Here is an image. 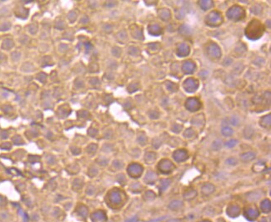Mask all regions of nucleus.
Segmentation results:
<instances>
[{"label":"nucleus","instance_id":"obj_1","mask_svg":"<svg viewBox=\"0 0 271 222\" xmlns=\"http://www.w3.org/2000/svg\"><path fill=\"white\" fill-rule=\"evenodd\" d=\"M264 27L258 19H252L245 28V35L250 40H257L263 36Z\"/></svg>","mask_w":271,"mask_h":222},{"label":"nucleus","instance_id":"obj_2","mask_svg":"<svg viewBox=\"0 0 271 222\" xmlns=\"http://www.w3.org/2000/svg\"><path fill=\"white\" fill-rule=\"evenodd\" d=\"M227 17L234 22H238L245 18V10L238 5L232 6L226 13Z\"/></svg>","mask_w":271,"mask_h":222},{"label":"nucleus","instance_id":"obj_3","mask_svg":"<svg viewBox=\"0 0 271 222\" xmlns=\"http://www.w3.org/2000/svg\"><path fill=\"white\" fill-rule=\"evenodd\" d=\"M223 22L222 14L218 11H212L205 18V23L210 27H218Z\"/></svg>","mask_w":271,"mask_h":222},{"label":"nucleus","instance_id":"obj_4","mask_svg":"<svg viewBox=\"0 0 271 222\" xmlns=\"http://www.w3.org/2000/svg\"><path fill=\"white\" fill-rule=\"evenodd\" d=\"M206 54L212 59H218L221 57V49L215 43H210L206 47Z\"/></svg>","mask_w":271,"mask_h":222},{"label":"nucleus","instance_id":"obj_5","mask_svg":"<svg viewBox=\"0 0 271 222\" xmlns=\"http://www.w3.org/2000/svg\"><path fill=\"white\" fill-rule=\"evenodd\" d=\"M158 169H159V170L161 173L167 175V174H170L171 172L173 171V170L175 169V166H174V165L169 160L164 159V160H162L159 163Z\"/></svg>","mask_w":271,"mask_h":222},{"label":"nucleus","instance_id":"obj_6","mask_svg":"<svg viewBox=\"0 0 271 222\" xmlns=\"http://www.w3.org/2000/svg\"><path fill=\"white\" fill-rule=\"evenodd\" d=\"M201 102L200 100L196 97L194 98H189L185 102V107L188 110L191 111V112H196V111L200 110Z\"/></svg>","mask_w":271,"mask_h":222},{"label":"nucleus","instance_id":"obj_7","mask_svg":"<svg viewBox=\"0 0 271 222\" xmlns=\"http://www.w3.org/2000/svg\"><path fill=\"white\" fill-rule=\"evenodd\" d=\"M183 87L189 93H194L199 88V81L194 78H188L183 83Z\"/></svg>","mask_w":271,"mask_h":222},{"label":"nucleus","instance_id":"obj_8","mask_svg":"<svg viewBox=\"0 0 271 222\" xmlns=\"http://www.w3.org/2000/svg\"><path fill=\"white\" fill-rule=\"evenodd\" d=\"M128 174L133 177V178H139L143 173V166L139 165V164H131L128 167Z\"/></svg>","mask_w":271,"mask_h":222},{"label":"nucleus","instance_id":"obj_9","mask_svg":"<svg viewBox=\"0 0 271 222\" xmlns=\"http://www.w3.org/2000/svg\"><path fill=\"white\" fill-rule=\"evenodd\" d=\"M108 198H109V201L110 203L117 206L119 205L123 201V196H122V193L120 190H112L109 195H108Z\"/></svg>","mask_w":271,"mask_h":222},{"label":"nucleus","instance_id":"obj_10","mask_svg":"<svg viewBox=\"0 0 271 222\" xmlns=\"http://www.w3.org/2000/svg\"><path fill=\"white\" fill-rule=\"evenodd\" d=\"M173 157L175 161L183 162L187 160L189 155H188L187 150H185L184 149H177L173 152Z\"/></svg>","mask_w":271,"mask_h":222},{"label":"nucleus","instance_id":"obj_11","mask_svg":"<svg viewBox=\"0 0 271 222\" xmlns=\"http://www.w3.org/2000/svg\"><path fill=\"white\" fill-rule=\"evenodd\" d=\"M259 211L255 207H250L244 210V216L250 221L256 220L259 217Z\"/></svg>","mask_w":271,"mask_h":222},{"label":"nucleus","instance_id":"obj_12","mask_svg":"<svg viewBox=\"0 0 271 222\" xmlns=\"http://www.w3.org/2000/svg\"><path fill=\"white\" fill-rule=\"evenodd\" d=\"M196 68L195 64L191 60L185 61L182 65V71L184 74H191L194 72Z\"/></svg>","mask_w":271,"mask_h":222},{"label":"nucleus","instance_id":"obj_13","mask_svg":"<svg viewBox=\"0 0 271 222\" xmlns=\"http://www.w3.org/2000/svg\"><path fill=\"white\" fill-rule=\"evenodd\" d=\"M189 52H190V49L189 46L187 44H180L177 48V50H176V54L179 57H185L189 54Z\"/></svg>","mask_w":271,"mask_h":222},{"label":"nucleus","instance_id":"obj_14","mask_svg":"<svg viewBox=\"0 0 271 222\" xmlns=\"http://www.w3.org/2000/svg\"><path fill=\"white\" fill-rule=\"evenodd\" d=\"M226 213L229 217H237L240 214V207L237 205H230L226 210Z\"/></svg>","mask_w":271,"mask_h":222},{"label":"nucleus","instance_id":"obj_15","mask_svg":"<svg viewBox=\"0 0 271 222\" xmlns=\"http://www.w3.org/2000/svg\"><path fill=\"white\" fill-rule=\"evenodd\" d=\"M91 220L93 222H104L107 220V217L103 210H98L92 214Z\"/></svg>","mask_w":271,"mask_h":222},{"label":"nucleus","instance_id":"obj_16","mask_svg":"<svg viewBox=\"0 0 271 222\" xmlns=\"http://www.w3.org/2000/svg\"><path fill=\"white\" fill-rule=\"evenodd\" d=\"M215 190V186L211 183H205V185L202 186L201 189V193L205 196H210L212 194Z\"/></svg>","mask_w":271,"mask_h":222},{"label":"nucleus","instance_id":"obj_17","mask_svg":"<svg viewBox=\"0 0 271 222\" xmlns=\"http://www.w3.org/2000/svg\"><path fill=\"white\" fill-rule=\"evenodd\" d=\"M256 157V154L252 151H249V152H245L240 155V160L241 161L247 163V162H250L254 160Z\"/></svg>","mask_w":271,"mask_h":222},{"label":"nucleus","instance_id":"obj_18","mask_svg":"<svg viewBox=\"0 0 271 222\" xmlns=\"http://www.w3.org/2000/svg\"><path fill=\"white\" fill-rule=\"evenodd\" d=\"M168 207L169 210H179L184 207V203H183L181 200H174L173 201H171L170 203L168 204Z\"/></svg>","mask_w":271,"mask_h":222},{"label":"nucleus","instance_id":"obj_19","mask_svg":"<svg viewBox=\"0 0 271 222\" xmlns=\"http://www.w3.org/2000/svg\"><path fill=\"white\" fill-rule=\"evenodd\" d=\"M149 33L152 35L158 36V35H160L162 33V28L156 23L150 24L149 26Z\"/></svg>","mask_w":271,"mask_h":222},{"label":"nucleus","instance_id":"obj_20","mask_svg":"<svg viewBox=\"0 0 271 222\" xmlns=\"http://www.w3.org/2000/svg\"><path fill=\"white\" fill-rule=\"evenodd\" d=\"M259 125L262 126L263 128L265 129H270L271 125V115H267L262 117L259 120Z\"/></svg>","mask_w":271,"mask_h":222},{"label":"nucleus","instance_id":"obj_21","mask_svg":"<svg viewBox=\"0 0 271 222\" xmlns=\"http://www.w3.org/2000/svg\"><path fill=\"white\" fill-rule=\"evenodd\" d=\"M156 181H157V175L155 172L151 170L147 172L145 178V181L147 184H154Z\"/></svg>","mask_w":271,"mask_h":222},{"label":"nucleus","instance_id":"obj_22","mask_svg":"<svg viewBox=\"0 0 271 222\" xmlns=\"http://www.w3.org/2000/svg\"><path fill=\"white\" fill-rule=\"evenodd\" d=\"M159 18L162 19V20H164V21H167V20H168V19L171 18V12H170V10L168 9H165V8L159 10Z\"/></svg>","mask_w":271,"mask_h":222},{"label":"nucleus","instance_id":"obj_23","mask_svg":"<svg viewBox=\"0 0 271 222\" xmlns=\"http://www.w3.org/2000/svg\"><path fill=\"white\" fill-rule=\"evenodd\" d=\"M199 4L203 10H208L214 7V2L211 0H201Z\"/></svg>","mask_w":271,"mask_h":222},{"label":"nucleus","instance_id":"obj_24","mask_svg":"<svg viewBox=\"0 0 271 222\" xmlns=\"http://www.w3.org/2000/svg\"><path fill=\"white\" fill-rule=\"evenodd\" d=\"M260 210L264 213L270 212L271 203L270 200H264L260 203Z\"/></svg>","mask_w":271,"mask_h":222},{"label":"nucleus","instance_id":"obj_25","mask_svg":"<svg viewBox=\"0 0 271 222\" xmlns=\"http://www.w3.org/2000/svg\"><path fill=\"white\" fill-rule=\"evenodd\" d=\"M197 195V191L195 190H189L184 193V199L185 200H194Z\"/></svg>","mask_w":271,"mask_h":222},{"label":"nucleus","instance_id":"obj_26","mask_svg":"<svg viewBox=\"0 0 271 222\" xmlns=\"http://www.w3.org/2000/svg\"><path fill=\"white\" fill-rule=\"evenodd\" d=\"M171 180L170 179H162L160 181V192H164L169 187V185L171 184Z\"/></svg>","mask_w":271,"mask_h":222},{"label":"nucleus","instance_id":"obj_27","mask_svg":"<svg viewBox=\"0 0 271 222\" xmlns=\"http://www.w3.org/2000/svg\"><path fill=\"white\" fill-rule=\"evenodd\" d=\"M204 123H205V118H204L203 115H197V116L192 119V124L193 125L200 126V125H204Z\"/></svg>","mask_w":271,"mask_h":222},{"label":"nucleus","instance_id":"obj_28","mask_svg":"<svg viewBox=\"0 0 271 222\" xmlns=\"http://www.w3.org/2000/svg\"><path fill=\"white\" fill-rule=\"evenodd\" d=\"M77 211H78V213L79 214V215H81V216H82L83 218L87 217L88 213H89L88 208H87L86 206L83 205H80L78 206V208H77Z\"/></svg>","mask_w":271,"mask_h":222},{"label":"nucleus","instance_id":"obj_29","mask_svg":"<svg viewBox=\"0 0 271 222\" xmlns=\"http://www.w3.org/2000/svg\"><path fill=\"white\" fill-rule=\"evenodd\" d=\"M156 160V154L154 152H148L145 155V161L148 164H152Z\"/></svg>","mask_w":271,"mask_h":222},{"label":"nucleus","instance_id":"obj_30","mask_svg":"<svg viewBox=\"0 0 271 222\" xmlns=\"http://www.w3.org/2000/svg\"><path fill=\"white\" fill-rule=\"evenodd\" d=\"M257 193L258 191H254V192H252V193L248 194V200H251V201H255V200H257L260 199V197L262 196V192H259V194H257Z\"/></svg>","mask_w":271,"mask_h":222},{"label":"nucleus","instance_id":"obj_31","mask_svg":"<svg viewBox=\"0 0 271 222\" xmlns=\"http://www.w3.org/2000/svg\"><path fill=\"white\" fill-rule=\"evenodd\" d=\"M221 133L225 137H229V136H231L233 134L234 130H232L230 127H229V126H224V127H223V129L221 130Z\"/></svg>","mask_w":271,"mask_h":222},{"label":"nucleus","instance_id":"obj_32","mask_svg":"<svg viewBox=\"0 0 271 222\" xmlns=\"http://www.w3.org/2000/svg\"><path fill=\"white\" fill-rule=\"evenodd\" d=\"M254 131L253 130L251 127H246L244 130V135L246 139H250L252 138L253 135H254Z\"/></svg>","mask_w":271,"mask_h":222},{"label":"nucleus","instance_id":"obj_33","mask_svg":"<svg viewBox=\"0 0 271 222\" xmlns=\"http://www.w3.org/2000/svg\"><path fill=\"white\" fill-rule=\"evenodd\" d=\"M166 87L168 89L169 91H171V92H176L178 90V85L176 83H172V82H169L168 81L167 83H166Z\"/></svg>","mask_w":271,"mask_h":222},{"label":"nucleus","instance_id":"obj_34","mask_svg":"<svg viewBox=\"0 0 271 222\" xmlns=\"http://www.w3.org/2000/svg\"><path fill=\"white\" fill-rule=\"evenodd\" d=\"M179 32L181 33V34H183L184 36H187V35L190 34V29L187 25H182L179 28Z\"/></svg>","mask_w":271,"mask_h":222},{"label":"nucleus","instance_id":"obj_35","mask_svg":"<svg viewBox=\"0 0 271 222\" xmlns=\"http://www.w3.org/2000/svg\"><path fill=\"white\" fill-rule=\"evenodd\" d=\"M195 135V132L193 129H187L184 133V136L187 139H191Z\"/></svg>","mask_w":271,"mask_h":222},{"label":"nucleus","instance_id":"obj_36","mask_svg":"<svg viewBox=\"0 0 271 222\" xmlns=\"http://www.w3.org/2000/svg\"><path fill=\"white\" fill-rule=\"evenodd\" d=\"M154 198H155V194L152 191H147L145 194V196H144V199L147 201H151V200H154Z\"/></svg>","mask_w":271,"mask_h":222},{"label":"nucleus","instance_id":"obj_37","mask_svg":"<svg viewBox=\"0 0 271 222\" xmlns=\"http://www.w3.org/2000/svg\"><path fill=\"white\" fill-rule=\"evenodd\" d=\"M222 147V142L220 139H216L212 144V149L214 150H220Z\"/></svg>","mask_w":271,"mask_h":222},{"label":"nucleus","instance_id":"obj_38","mask_svg":"<svg viewBox=\"0 0 271 222\" xmlns=\"http://www.w3.org/2000/svg\"><path fill=\"white\" fill-rule=\"evenodd\" d=\"M237 143H238L237 139H229V141H227L225 143V146L228 147V148H233L237 144Z\"/></svg>","mask_w":271,"mask_h":222},{"label":"nucleus","instance_id":"obj_39","mask_svg":"<svg viewBox=\"0 0 271 222\" xmlns=\"http://www.w3.org/2000/svg\"><path fill=\"white\" fill-rule=\"evenodd\" d=\"M226 163L229 165H237L238 164V161H237V160L235 159V158H229V159H227L226 160Z\"/></svg>","mask_w":271,"mask_h":222},{"label":"nucleus","instance_id":"obj_40","mask_svg":"<svg viewBox=\"0 0 271 222\" xmlns=\"http://www.w3.org/2000/svg\"><path fill=\"white\" fill-rule=\"evenodd\" d=\"M184 17V12L183 11V9H179L176 11V18L178 19H182Z\"/></svg>","mask_w":271,"mask_h":222},{"label":"nucleus","instance_id":"obj_41","mask_svg":"<svg viewBox=\"0 0 271 222\" xmlns=\"http://www.w3.org/2000/svg\"><path fill=\"white\" fill-rule=\"evenodd\" d=\"M181 128H182V126H180V125L175 124V125H173L172 130H173V132H175V133H179V132L181 131V130H182Z\"/></svg>","mask_w":271,"mask_h":222},{"label":"nucleus","instance_id":"obj_42","mask_svg":"<svg viewBox=\"0 0 271 222\" xmlns=\"http://www.w3.org/2000/svg\"><path fill=\"white\" fill-rule=\"evenodd\" d=\"M238 122H239V120H238V119L236 116H232V117H231V119H230V123H231L232 125H238Z\"/></svg>","mask_w":271,"mask_h":222},{"label":"nucleus","instance_id":"obj_43","mask_svg":"<svg viewBox=\"0 0 271 222\" xmlns=\"http://www.w3.org/2000/svg\"><path fill=\"white\" fill-rule=\"evenodd\" d=\"M138 140H139V144H141L142 145H144L146 144V141H147V139H146V137H145V135H140L139 138H138Z\"/></svg>","mask_w":271,"mask_h":222},{"label":"nucleus","instance_id":"obj_44","mask_svg":"<svg viewBox=\"0 0 271 222\" xmlns=\"http://www.w3.org/2000/svg\"><path fill=\"white\" fill-rule=\"evenodd\" d=\"M199 75L203 79H205V78H207V76H208V72L207 71H201L200 73H199Z\"/></svg>","mask_w":271,"mask_h":222},{"label":"nucleus","instance_id":"obj_45","mask_svg":"<svg viewBox=\"0 0 271 222\" xmlns=\"http://www.w3.org/2000/svg\"><path fill=\"white\" fill-rule=\"evenodd\" d=\"M126 222H138V217L137 216H134L129 220H128Z\"/></svg>","mask_w":271,"mask_h":222},{"label":"nucleus","instance_id":"obj_46","mask_svg":"<svg viewBox=\"0 0 271 222\" xmlns=\"http://www.w3.org/2000/svg\"><path fill=\"white\" fill-rule=\"evenodd\" d=\"M166 222H181V221L179 219H170Z\"/></svg>","mask_w":271,"mask_h":222},{"label":"nucleus","instance_id":"obj_47","mask_svg":"<svg viewBox=\"0 0 271 222\" xmlns=\"http://www.w3.org/2000/svg\"><path fill=\"white\" fill-rule=\"evenodd\" d=\"M23 217H24V222H28V216L25 213H23Z\"/></svg>","mask_w":271,"mask_h":222},{"label":"nucleus","instance_id":"obj_48","mask_svg":"<svg viewBox=\"0 0 271 222\" xmlns=\"http://www.w3.org/2000/svg\"><path fill=\"white\" fill-rule=\"evenodd\" d=\"M259 222H268V221H267L266 218H262Z\"/></svg>","mask_w":271,"mask_h":222},{"label":"nucleus","instance_id":"obj_49","mask_svg":"<svg viewBox=\"0 0 271 222\" xmlns=\"http://www.w3.org/2000/svg\"><path fill=\"white\" fill-rule=\"evenodd\" d=\"M200 222H210V221H207V220H205V221H200Z\"/></svg>","mask_w":271,"mask_h":222},{"label":"nucleus","instance_id":"obj_50","mask_svg":"<svg viewBox=\"0 0 271 222\" xmlns=\"http://www.w3.org/2000/svg\"><path fill=\"white\" fill-rule=\"evenodd\" d=\"M218 222H225V221H223V220H220V221H219Z\"/></svg>","mask_w":271,"mask_h":222}]
</instances>
